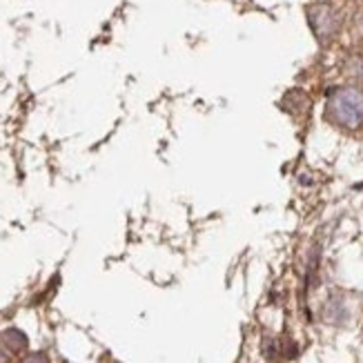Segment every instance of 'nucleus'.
Segmentation results:
<instances>
[{
    "label": "nucleus",
    "instance_id": "1",
    "mask_svg": "<svg viewBox=\"0 0 363 363\" xmlns=\"http://www.w3.org/2000/svg\"><path fill=\"white\" fill-rule=\"evenodd\" d=\"M328 119L343 127V130H357L363 125V90L359 87H339L330 94Z\"/></svg>",
    "mask_w": 363,
    "mask_h": 363
},
{
    "label": "nucleus",
    "instance_id": "2",
    "mask_svg": "<svg viewBox=\"0 0 363 363\" xmlns=\"http://www.w3.org/2000/svg\"><path fill=\"white\" fill-rule=\"evenodd\" d=\"M312 32L321 43H330L341 29V14L332 5H315L308 9Z\"/></svg>",
    "mask_w": 363,
    "mask_h": 363
},
{
    "label": "nucleus",
    "instance_id": "3",
    "mask_svg": "<svg viewBox=\"0 0 363 363\" xmlns=\"http://www.w3.org/2000/svg\"><path fill=\"white\" fill-rule=\"evenodd\" d=\"M0 341H3L5 348H7L9 352H14V355H21V352H25L27 346H29L27 335H25L23 330H18V328H7V330H3V332H0Z\"/></svg>",
    "mask_w": 363,
    "mask_h": 363
},
{
    "label": "nucleus",
    "instance_id": "4",
    "mask_svg": "<svg viewBox=\"0 0 363 363\" xmlns=\"http://www.w3.org/2000/svg\"><path fill=\"white\" fill-rule=\"evenodd\" d=\"M23 363H52V361H49L45 352H32V355H27L23 359Z\"/></svg>",
    "mask_w": 363,
    "mask_h": 363
},
{
    "label": "nucleus",
    "instance_id": "5",
    "mask_svg": "<svg viewBox=\"0 0 363 363\" xmlns=\"http://www.w3.org/2000/svg\"><path fill=\"white\" fill-rule=\"evenodd\" d=\"M0 363H9V357L5 355V352H3V350H0Z\"/></svg>",
    "mask_w": 363,
    "mask_h": 363
},
{
    "label": "nucleus",
    "instance_id": "6",
    "mask_svg": "<svg viewBox=\"0 0 363 363\" xmlns=\"http://www.w3.org/2000/svg\"><path fill=\"white\" fill-rule=\"evenodd\" d=\"M110 363H119V361H110Z\"/></svg>",
    "mask_w": 363,
    "mask_h": 363
}]
</instances>
